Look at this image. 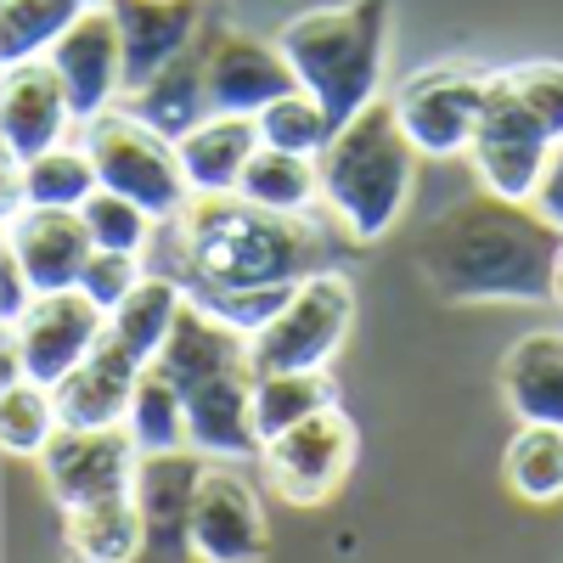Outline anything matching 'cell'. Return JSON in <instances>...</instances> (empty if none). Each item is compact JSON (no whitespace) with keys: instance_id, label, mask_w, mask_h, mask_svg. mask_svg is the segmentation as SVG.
Masks as SVG:
<instances>
[{"instance_id":"1f68e13d","label":"cell","mask_w":563,"mask_h":563,"mask_svg":"<svg viewBox=\"0 0 563 563\" xmlns=\"http://www.w3.org/2000/svg\"><path fill=\"white\" fill-rule=\"evenodd\" d=\"M57 429H63V417H57L52 389L34 384V378L7 384V400H0V440H7L12 456H40Z\"/></svg>"},{"instance_id":"ffe728a7","label":"cell","mask_w":563,"mask_h":563,"mask_svg":"<svg viewBox=\"0 0 563 563\" xmlns=\"http://www.w3.org/2000/svg\"><path fill=\"white\" fill-rule=\"evenodd\" d=\"M260 147H265V141H260V119H231V113H214L186 141H175L192 192H238V180H243V169H249V158Z\"/></svg>"},{"instance_id":"f546056e","label":"cell","mask_w":563,"mask_h":563,"mask_svg":"<svg viewBox=\"0 0 563 563\" xmlns=\"http://www.w3.org/2000/svg\"><path fill=\"white\" fill-rule=\"evenodd\" d=\"M124 422H130L135 445L147 451V456H175L180 445H192V434H186V406H180V395H175V384L164 378L158 361L141 372Z\"/></svg>"},{"instance_id":"83f0119b","label":"cell","mask_w":563,"mask_h":563,"mask_svg":"<svg viewBox=\"0 0 563 563\" xmlns=\"http://www.w3.org/2000/svg\"><path fill=\"white\" fill-rule=\"evenodd\" d=\"M238 192L271 214H305L310 198L321 192V169L316 158H294V153H276V147H260L238 180Z\"/></svg>"},{"instance_id":"d6a6232c","label":"cell","mask_w":563,"mask_h":563,"mask_svg":"<svg viewBox=\"0 0 563 563\" xmlns=\"http://www.w3.org/2000/svg\"><path fill=\"white\" fill-rule=\"evenodd\" d=\"M79 220L90 225V243L113 249V254H141L153 238V214L130 198H119V192H97L79 209Z\"/></svg>"},{"instance_id":"4fadbf2b","label":"cell","mask_w":563,"mask_h":563,"mask_svg":"<svg viewBox=\"0 0 563 563\" xmlns=\"http://www.w3.org/2000/svg\"><path fill=\"white\" fill-rule=\"evenodd\" d=\"M203 79H209L214 113L231 119H260L271 102L299 90V74L288 68L282 45H265L243 29H214L203 40Z\"/></svg>"},{"instance_id":"5bb4252c","label":"cell","mask_w":563,"mask_h":563,"mask_svg":"<svg viewBox=\"0 0 563 563\" xmlns=\"http://www.w3.org/2000/svg\"><path fill=\"white\" fill-rule=\"evenodd\" d=\"M23 350V372L34 384L57 389L68 372L102 344L108 333V310H97L79 288H63V294H34L29 316L18 327H7Z\"/></svg>"},{"instance_id":"52a82bcc","label":"cell","mask_w":563,"mask_h":563,"mask_svg":"<svg viewBox=\"0 0 563 563\" xmlns=\"http://www.w3.org/2000/svg\"><path fill=\"white\" fill-rule=\"evenodd\" d=\"M85 153L97 164L102 192L141 203L153 220H175L186 209V198H192L175 141L158 135L153 124H141L130 108H108L102 119H90L85 124Z\"/></svg>"},{"instance_id":"7c38bea8","label":"cell","mask_w":563,"mask_h":563,"mask_svg":"<svg viewBox=\"0 0 563 563\" xmlns=\"http://www.w3.org/2000/svg\"><path fill=\"white\" fill-rule=\"evenodd\" d=\"M186 547L198 563H254L265 552V512L243 474L198 467L186 496Z\"/></svg>"},{"instance_id":"9a60e30c","label":"cell","mask_w":563,"mask_h":563,"mask_svg":"<svg viewBox=\"0 0 563 563\" xmlns=\"http://www.w3.org/2000/svg\"><path fill=\"white\" fill-rule=\"evenodd\" d=\"M57 68L63 90H68V108L79 124L102 119L113 108V97L124 90V40H119V18L113 7H90L57 45L52 57H45Z\"/></svg>"},{"instance_id":"30bf717a","label":"cell","mask_w":563,"mask_h":563,"mask_svg":"<svg viewBox=\"0 0 563 563\" xmlns=\"http://www.w3.org/2000/svg\"><path fill=\"white\" fill-rule=\"evenodd\" d=\"M135 434L130 422L113 429H57L52 445L40 451V474L45 490L57 496V507H90V501H113L135 496Z\"/></svg>"},{"instance_id":"cb8c5ba5","label":"cell","mask_w":563,"mask_h":563,"mask_svg":"<svg viewBox=\"0 0 563 563\" xmlns=\"http://www.w3.org/2000/svg\"><path fill=\"white\" fill-rule=\"evenodd\" d=\"M186 305V288L175 276H141V288L108 316V339H119L135 361H158L169 333H175V316Z\"/></svg>"},{"instance_id":"4dcf8cb0","label":"cell","mask_w":563,"mask_h":563,"mask_svg":"<svg viewBox=\"0 0 563 563\" xmlns=\"http://www.w3.org/2000/svg\"><path fill=\"white\" fill-rule=\"evenodd\" d=\"M333 135H339L333 119H327V108L310 90H294V97H282L260 113V141L276 153H294V158H321Z\"/></svg>"},{"instance_id":"ba28073f","label":"cell","mask_w":563,"mask_h":563,"mask_svg":"<svg viewBox=\"0 0 563 563\" xmlns=\"http://www.w3.org/2000/svg\"><path fill=\"white\" fill-rule=\"evenodd\" d=\"M355 321V294H350V276L339 271H316L305 276L299 288L288 294L260 333H249L254 344V372L271 378V372H316L333 361V350L344 344Z\"/></svg>"},{"instance_id":"d590c367","label":"cell","mask_w":563,"mask_h":563,"mask_svg":"<svg viewBox=\"0 0 563 563\" xmlns=\"http://www.w3.org/2000/svg\"><path fill=\"white\" fill-rule=\"evenodd\" d=\"M0 282H7V288H0V316H7V327H18L29 316V305H34V282L23 276V265L12 254L0 260Z\"/></svg>"},{"instance_id":"3957f363","label":"cell","mask_w":563,"mask_h":563,"mask_svg":"<svg viewBox=\"0 0 563 563\" xmlns=\"http://www.w3.org/2000/svg\"><path fill=\"white\" fill-rule=\"evenodd\" d=\"M164 378L186 406V434L209 456H254L265 451L254 429V344L243 327L220 321L198 299H186L175 316V333L158 355Z\"/></svg>"},{"instance_id":"484cf974","label":"cell","mask_w":563,"mask_h":563,"mask_svg":"<svg viewBox=\"0 0 563 563\" xmlns=\"http://www.w3.org/2000/svg\"><path fill=\"white\" fill-rule=\"evenodd\" d=\"M333 400H339V384L321 366L316 372H271V378L254 384V429H260V440H276L294 422L327 411Z\"/></svg>"},{"instance_id":"8d00e7d4","label":"cell","mask_w":563,"mask_h":563,"mask_svg":"<svg viewBox=\"0 0 563 563\" xmlns=\"http://www.w3.org/2000/svg\"><path fill=\"white\" fill-rule=\"evenodd\" d=\"M552 299L563 305V249H558V276H552Z\"/></svg>"},{"instance_id":"e0dca14e","label":"cell","mask_w":563,"mask_h":563,"mask_svg":"<svg viewBox=\"0 0 563 563\" xmlns=\"http://www.w3.org/2000/svg\"><path fill=\"white\" fill-rule=\"evenodd\" d=\"M7 254L23 265L34 294H63L79 288V271L90 265L97 243L74 209H23L7 220Z\"/></svg>"},{"instance_id":"9c48e42d","label":"cell","mask_w":563,"mask_h":563,"mask_svg":"<svg viewBox=\"0 0 563 563\" xmlns=\"http://www.w3.org/2000/svg\"><path fill=\"white\" fill-rule=\"evenodd\" d=\"M485 79L462 63H440L422 68L395 90V119L406 130V141L429 158H456L474 153V130H479V108H485Z\"/></svg>"},{"instance_id":"8fae6325","label":"cell","mask_w":563,"mask_h":563,"mask_svg":"<svg viewBox=\"0 0 563 563\" xmlns=\"http://www.w3.org/2000/svg\"><path fill=\"white\" fill-rule=\"evenodd\" d=\"M265 479L282 501H294V507H316L327 501L344 474L355 467V422L344 411H316L305 422H294L288 434H276L265 440Z\"/></svg>"},{"instance_id":"603a6c76","label":"cell","mask_w":563,"mask_h":563,"mask_svg":"<svg viewBox=\"0 0 563 563\" xmlns=\"http://www.w3.org/2000/svg\"><path fill=\"white\" fill-rule=\"evenodd\" d=\"M141 507L135 496L90 501V507H63V547L68 563H130L141 552Z\"/></svg>"},{"instance_id":"d4e9b609","label":"cell","mask_w":563,"mask_h":563,"mask_svg":"<svg viewBox=\"0 0 563 563\" xmlns=\"http://www.w3.org/2000/svg\"><path fill=\"white\" fill-rule=\"evenodd\" d=\"M85 0H0V63H40L85 18Z\"/></svg>"},{"instance_id":"5b68a950","label":"cell","mask_w":563,"mask_h":563,"mask_svg":"<svg viewBox=\"0 0 563 563\" xmlns=\"http://www.w3.org/2000/svg\"><path fill=\"white\" fill-rule=\"evenodd\" d=\"M276 45L299 74V90H310L333 119V130H344L378 102L389 52V0H350V7L305 12L276 34Z\"/></svg>"},{"instance_id":"44dd1931","label":"cell","mask_w":563,"mask_h":563,"mask_svg":"<svg viewBox=\"0 0 563 563\" xmlns=\"http://www.w3.org/2000/svg\"><path fill=\"white\" fill-rule=\"evenodd\" d=\"M501 395L525 422L563 429V333H530L501 361Z\"/></svg>"},{"instance_id":"74e56055","label":"cell","mask_w":563,"mask_h":563,"mask_svg":"<svg viewBox=\"0 0 563 563\" xmlns=\"http://www.w3.org/2000/svg\"><path fill=\"white\" fill-rule=\"evenodd\" d=\"M85 7H108V0H85Z\"/></svg>"},{"instance_id":"277c9868","label":"cell","mask_w":563,"mask_h":563,"mask_svg":"<svg viewBox=\"0 0 563 563\" xmlns=\"http://www.w3.org/2000/svg\"><path fill=\"white\" fill-rule=\"evenodd\" d=\"M558 141H563V63H519L485 79V108L474 130V169L485 192L507 203H530Z\"/></svg>"},{"instance_id":"f1b7e54d","label":"cell","mask_w":563,"mask_h":563,"mask_svg":"<svg viewBox=\"0 0 563 563\" xmlns=\"http://www.w3.org/2000/svg\"><path fill=\"white\" fill-rule=\"evenodd\" d=\"M102 192L97 164H90L85 147H57L40 153L34 164H23V209H85Z\"/></svg>"},{"instance_id":"4316f807","label":"cell","mask_w":563,"mask_h":563,"mask_svg":"<svg viewBox=\"0 0 563 563\" xmlns=\"http://www.w3.org/2000/svg\"><path fill=\"white\" fill-rule=\"evenodd\" d=\"M501 474L512 485V496H525L536 507L563 501V429L552 422H525L512 434L507 456H501Z\"/></svg>"},{"instance_id":"e575fe53","label":"cell","mask_w":563,"mask_h":563,"mask_svg":"<svg viewBox=\"0 0 563 563\" xmlns=\"http://www.w3.org/2000/svg\"><path fill=\"white\" fill-rule=\"evenodd\" d=\"M530 209H536L552 231H563V141L552 147V158H547V169H541V180H536Z\"/></svg>"},{"instance_id":"6da1fadb","label":"cell","mask_w":563,"mask_h":563,"mask_svg":"<svg viewBox=\"0 0 563 563\" xmlns=\"http://www.w3.org/2000/svg\"><path fill=\"white\" fill-rule=\"evenodd\" d=\"M169 225V271L186 299L299 288L321 271V231L299 214H271L243 192H192Z\"/></svg>"},{"instance_id":"d6986e66","label":"cell","mask_w":563,"mask_h":563,"mask_svg":"<svg viewBox=\"0 0 563 563\" xmlns=\"http://www.w3.org/2000/svg\"><path fill=\"white\" fill-rule=\"evenodd\" d=\"M141 372H147V361H135L119 339L102 333V344L52 389L63 429H113V422H124Z\"/></svg>"},{"instance_id":"7402d4cb","label":"cell","mask_w":563,"mask_h":563,"mask_svg":"<svg viewBox=\"0 0 563 563\" xmlns=\"http://www.w3.org/2000/svg\"><path fill=\"white\" fill-rule=\"evenodd\" d=\"M130 113L169 141H186L198 124H209L214 102H209V79H203V40L186 57H175L141 97H130Z\"/></svg>"},{"instance_id":"7a4b0ae2","label":"cell","mask_w":563,"mask_h":563,"mask_svg":"<svg viewBox=\"0 0 563 563\" xmlns=\"http://www.w3.org/2000/svg\"><path fill=\"white\" fill-rule=\"evenodd\" d=\"M563 231H552L530 203H507L496 192H474L445 209L422 231V276L451 305H547L558 276Z\"/></svg>"},{"instance_id":"ac0fdd59","label":"cell","mask_w":563,"mask_h":563,"mask_svg":"<svg viewBox=\"0 0 563 563\" xmlns=\"http://www.w3.org/2000/svg\"><path fill=\"white\" fill-rule=\"evenodd\" d=\"M74 108L52 63H18L7 68V102H0V135H7V164H34L40 153L63 147Z\"/></svg>"},{"instance_id":"2e32d148","label":"cell","mask_w":563,"mask_h":563,"mask_svg":"<svg viewBox=\"0 0 563 563\" xmlns=\"http://www.w3.org/2000/svg\"><path fill=\"white\" fill-rule=\"evenodd\" d=\"M124 40V97H141L175 57L198 45L203 0H108Z\"/></svg>"},{"instance_id":"8992f818","label":"cell","mask_w":563,"mask_h":563,"mask_svg":"<svg viewBox=\"0 0 563 563\" xmlns=\"http://www.w3.org/2000/svg\"><path fill=\"white\" fill-rule=\"evenodd\" d=\"M316 169H321V198L333 203L350 238L378 243L400 220L411 198V175H417V147L395 119V102H372L361 119H350L327 141Z\"/></svg>"},{"instance_id":"836d02e7","label":"cell","mask_w":563,"mask_h":563,"mask_svg":"<svg viewBox=\"0 0 563 563\" xmlns=\"http://www.w3.org/2000/svg\"><path fill=\"white\" fill-rule=\"evenodd\" d=\"M141 288V254H113V249H97L90 265L79 271V294L97 305V310H119L130 294Z\"/></svg>"}]
</instances>
